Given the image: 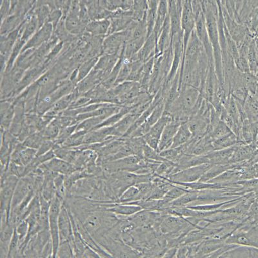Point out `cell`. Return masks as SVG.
Returning <instances> with one entry per match:
<instances>
[{
  "instance_id": "1",
  "label": "cell",
  "mask_w": 258,
  "mask_h": 258,
  "mask_svg": "<svg viewBox=\"0 0 258 258\" xmlns=\"http://www.w3.org/2000/svg\"><path fill=\"white\" fill-rule=\"evenodd\" d=\"M204 11L207 32L213 49L214 69L221 86L224 89V78L223 73L222 55L218 29V6L216 7L211 0H204Z\"/></svg>"
},
{
  "instance_id": "2",
  "label": "cell",
  "mask_w": 258,
  "mask_h": 258,
  "mask_svg": "<svg viewBox=\"0 0 258 258\" xmlns=\"http://www.w3.org/2000/svg\"><path fill=\"white\" fill-rule=\"evenodd\" d=\"M63 202L57 196L50 203L49 209V228L53 245V257H56L60 245L59 233V216Z\"/></svg>"
},
{
  "instance_id": "3",
  "label": "cell",
  "mask_w": 258,
  "mask_h": 258,
  "mask_svg": "<svg viewBox=\"0 0 258 258\" xmlns=\"http://www.w3.org/2000/svg\"><path fill=\"white\" fill-rule=\"evenodd\" d=\"M211 163L194 166L178 172H176L168 177L167 180L171 183H192L199 181L204 174L210 169Z\"/></svg>"
},
{
  "instance_id": "4",
  "label": "cell",
  "mask_w": 258,
  "mask_h": 258,
  "mask_svg": "<svg viewBox=\"0 0 258 258\" xmlns=\"http://www.w3.org/2000/svg\"><path fill=\"white\" fill-rule=\"evenodd\" d=\"M19 179L12 175L1 178V214L6 213L9 218L14 192Z\"/></svg>"
},
{
  "instance_id": "5",
  "label": "cell",
  "mask_w": 258,
  "mask_h": 258,
  "mask_svg": "<svg viewBox=\"0 0 258 258\" xmlns=\"http://www.w3.org/2000/svg\"><path fill=\"white\" fill-rule=\"evenodd\" d=\"M181 24L183 34L184 48L187 46L191 34L195 30L196 15L194 11L192 0L184 1L182 9Z\"/></svg>"
},
{
  "instance_id": "6",
  "label": "cell",
  "mask_w": 258,
  "mask_h": 258,
  "mask_svg": "<svg viewBox=\"0 0 258 258\" xmlns=\"http://www.w3.org/2000/svg\"><path fill=\"white\" fill-rule=\"evenodd\" d=\"M172 120V117L164 112L162 117L150 129L149 133L143 137L145 143L152 148L158 151L159 143L163 131L167 124Z\"/></svg>"
},
{
  "instance_id": "7",
  "label": "cell",
  "mask_w": 258,
  "mask_h": 258,
  "mask_svg": "<svg viewBox=\"0 0 258 258\" xmlns=\"http://www.w3.org/2000/svg\"><path fill=\"white\" fill-rule=\"evenodd\" d=\"M195 31L204 48L210 63H214L213 49L207 32L204 11L196 17Z\"/></svg>"
},
{
  "instance_id": "8",
  "label": "cell",
  "mask_w": 258,
  "mask_h": 258,
  "mask_svg": "<svg viewBox=\"0 0 258 258\" xmlns=\"http://www.w3.org/2000/svg\"><path fill=\"white\" fill-rule=\"evenodd\" d=\"M59 233L60 243L70 241L74 247V234L72 222L69 215L68 207L64 203L62 205L60 214L59 216ZM74 249V248H73Z\"/></svg>"
},
{
  "instance_id": "9",
  "label": "cell",
  "mask_w": 258,
  "mask_h": 258,
  "mask_svg": "<svg viewBox=\"0 0 258 258\" xmlns=\"http://www.w3.org/2000/svg\"><path fill=\"white\" fill-rule=\"evenodd\" d=\"M37 150L18 143L11 156V162L20 166H27L36 157Z\"/></svg>"
},
{
  "instance_id": "10",
  "label": "cell",
  "mask_w": 258,
  "mask_h": 258,
  "mask_svg": "<svg viewBox=\"0 0 258 258\" xmlns=\"http://www.w3.org/2000/svg\"><path fill=\"white\" fill-rule=\"evenodd\" d=\"M1 237H0V257L8 258L9 246L15 228L9 222V219L6 214H2Z\"/></svg>"
},
{
  "instance_id": "11",
  "label": "cell",
  "mask_w": 258,
  "mask_h": 258,
  "mask_svg": "<svg viewBox=\"0 0 258 258\" xmlns=\"http://www.w3.org/2000/svg\"><path fill=\"white\" fill-rule=\"evenodd\" d=\"M157 40V36L153 32L151 35L147 36L141 49L138 51L137 54L131 57V61H141L145 63L152 57L155 56Z\"/></svg>"
},
{
  "instance_id": "12",
  "label": "cell",
  "mask_w": 258,
  "mask_h": 258,
  "mask_svg": "<svg viewBox=\"0 0 258 258\" xmlns=\"http://www.w3.org/2000/svg\"><path fill=\"white\" fill-rule=\"evenodd\" d=\"M171 27H170L169 15H168L158 36L157 47H156L155 56L162 55L163 53L167 51L171 47Z\"/></svg>"
},
{
  "instance_id": "13",
  "label": "cell",
  "mask_w": 258,
  "mask_h": 258,
  "mask_svg": "<svg viewBox=\"0 0 258 258\" xmlns=\"http://www.w3.org/2000/svg\"><path fill=\"white\" fill-rule=\"evenodd\" d=\"M181 125V122L174 120V119L167 124L161 135L158 145V152L164 151L172 147L175 135Z\"/></svg>"
},
{
  "instance_id": "14",
  "label": "cell",
  "mask_w": 258,
  "mask_h": 258,
  "mask_svg": "<svg viewBox=\"0 0 258 258\" xmlns=\"http://www.w3.org/2000/svg\"><path fill=\"white\" fill-rule=\"evenodd\" d=\"M236 145L229 148L216 150L206 154L212 165L229 164L236 148Z\"/></svg>"
},
{
  "instance_id": "15",
  "label": "cell",
  "mask_w": 258,
  "mask_h": 258,
  "mask_svg": "<svg viewBox=\"0 0 258 258\" xmlns=\"http://www.w3.org/2000/svg\"><path fill=\"white\" fill-rule=\"evenodd\" d=\"M43 165L48 170L56 172V173L66 175V176H68V175L77 170L74 167L72 163H69L68 161L57 157L53 158L51 160L48 161L47 162L43 163Z\"/></svg>"
},
{
  "instance_id": "16",
  "label": "cell",
  "mask_w": 258,
  "mask_h": 258,
  "mask_svg": "<svg viewBox=\"0 0 258 258\" xmlns=\"http://www.w3.org/2000/svg\"><path fill=\"white\" fill-rule=\"evenodd\" d=\"M240 163H229V164H220V165H212L210 169L204 174L200 179L199 181L206 182L208 183L212 179L220 176L223 172L226 170L233 169V168L238 167Z\"/></svg>"
},
{
  "instance_id": "17",
  "label": "cell",
  "mask_w": 258,
  "mask_h": 258,
  "mask_svg": "<svg viewBox=\"0 0 258 258\" xmlns=\"http://www.w3.org/2000/svg\"><path fill=\"white\" fill-rule=\"evenodd\" d=\"M213 140L208 133L202 137L196 144L192 150V154L195 156L206 155L214 151Z\"/></svg>"
},
{
  "instance_id": "18",
  "label": "cell",
  "mask_w": 258,
  "mask_h": 258,
  "mask_svg": "<svg viewBox=\"0 0 258 258\" xmlns=\"http://www.w3.org/2000/svg\"><path fill=\"white\" fill-rule=\"evenodd\" d=\"M192 137L193 135L188 126L187 122L181 123L174 138L172 148H177V147L186 144L192 139Z\"/></svg>"
},
{
  "instance_id": "19",
  "label": "cell",
  "mask_w": 258,
  "mask_h": 258,
  "mask_svg": "<svg viewBox=\"0 0 258 258\" xmlns=\"http://www.w3.org/2000/svg\"><path fill=\"white\" fill-rule=\"evenodd\" d=\"M169 15V4L168 0H160L159 2L157 11H156V19L155 26L154 28V32L158 36L160 33L161 27L164 23L166 18Z\"/></svg>"
},
{
  "instance_id": "20",
  "label": "cell",
  "mask_w": 258,
  "mask_h": 258,
  "mask_svg": "<svg viewBox=\"0 0 258 258\" xmlns=\"http://www.w3.org/2000/svg\"><path fill=\"white\" fill-rule=\"evenodd\" d=\"M52 149L56 157L68 161V162L72 163V164L76 159H77L78 154L80 153V151H78V150L68 148V147L56 144H55Z\"/></svg>"
},
{
  "instance_id": "21",
  "label": "cell",
  "mask_w": 258,
  "mask_h": 258,
  "mask_svg": "<svg viewBox=\"0 0 258 258\" xmlns=\"http://www.w3.org/2000/svg\"><path fill=\"white\" fill-rule=\"evenodd\" d=\"M138 116L129 112L128 114L124 116L120 121L117 122L114 126L115 131H116V136L118 138L123 137L125 134L127 132L129 128L131 127L138 118Z\"/></svg>"
},
{
  "instance_id": "22",
  "label": "cell",
  "mask_w": 258,
  "mask_h": 258,
  "mask_svg": "<svg viewBox=\"0 0 258 258\" xmlns=\"http://www.w3.org/2000/svg\"><path fill=\"white\" fill-rule=\"evenodd\" d=\"M242 142L234 133L229 134L218 139L214 140L213 145L214 151L229 148Z\"/></svg>"
},
{
  "instance_id": "23",
  "label": "cell",
  "mask_w": 258,
  "mask_h": 258,
  "mask_svg": "<svg viewBox=\"0 0 258 258\" xmlns=\"http://www.w3.org/2000/svg\"><path fill=\"white\" fill-rule=\"evenodd\" d=\"M141 200H143V197L139 189L137 186L132 185L129 186L115 203L128 204V203L137 202Z\"/></svg>"
},
{
  "instance_id": "24",
  "label": "cell",
  "mask_w": 258,
  "mask_h": 258,
  "mask_svg": "<svg viewBox=\"0 0 258 258\" xmlns=\"http://www.w3.org/2000/svg\"><path fill=\"white\" fill-rule=\"evenodd\" d=\"M198 195V191H188L185 195L170 202V207H183L189 206L197 200Z\"/></svg>"
},
{
  "instance_id": "25",
  "label": "cell",
  "mask_w": 258,
  "mask_h": 258,
  "mask_svg": "<svg viewBox=\"0 0 258 258\" xmlns=\"http://www.w3.org/2000/svg\"><path fill=\"white\" fill-rule=\"evenodd\" d=\"M110 22L108 20L89 23L87 26V31L93 35H103L109 32Z\"/></svg>"
},
{
  "instance_id": "26",
  "label": "cell",
  "mask_w": 258,
  "mask_h": 258,
  "mask_svg": "<svg viewBox=\"0 0 258 258\" xmlns=\"http://www.w3.org/2000/svg\"><path fill=\"white\" fill-rule=\"evenodd\" d=\"M244 110L248 119L258 115V100L255 95L248 94L244 104Z\"/></svg>"
},
{
  "instance_id": "27",
  "label": "cell",
  "mask_w": 258,
  "mask_h": 258,
  "mask_svg": "<svg viewBox=\"0 0 258 258\" xmlns=\"http://www.w3.org/2000/svg\"><path fill=\"white\" fill-rule=\"evenodd\" d=\"M61 130V127L60 125H59L58 120H57V117H55V118L46 126L44 130L41 131V133H42L43 137H44L46 139L51 140L54 141L57 137H58Z\"/></svg>"
},
{
  "instance_id": "28",
  "label": "cell",
  "mask_w": 258,
  "mask_h": 258,
  "mask_svg": "<svg viewBox=\"0 0 258 258\" xmlns=\"http://www.w3.org/2000/svg\"><path fill=\"white\" fill-rule=\"evenodd\" d=\"M160 155L166 160L171 161L174 163H176L185 154L182 146L177 147V148L170 147L169 149L160 152Z\"/></svg>"
},
{
  "instance_id": "29",
  "label": "cell",
  "mask_w": 258,
  "mask_h": 258,
  "mask_svg": "<svg viewBox=\"0 0 258 258\" xmlns=\"http://www.w3.org/2000/svg\"><path fill=\"white\" fill-rule=\"evenodd\" d=\"M86 131L83 130H76L73 135L66 140L62 146L68 148H75L84 144V140Z\"/></svg>"
},
{
  "instance_id": "30",
  "label": "cell",
  "mask_w": 258,
  "mask_h": 258,
  "mask_svg": "<svg viewBox=\"0 0 258 258\" xmlns=\"http://www.w3.org/2000/svg\"><path fill=\"white\" fill-rule=\"evenodd\" d=\"M52 31V25H50V24L45 25V26L43 27L42 29L33 37L32 40L30 41L29 42L27 43V48L35 47V46L40 44V43H42L43 41L46 40L45 39L50 36V34L51 33Z\"/></svg>"
},
{
  "instance_id": "31",
  "label": "cell",
  "mask_w": 258,
  "mask_h": 258,
  "mask_svg": "<svg viewBox=\"0 0 258 258\" xmlns=\"http://www.w3.org/2000/svg\"><path fill=\"white\" fill-rule=\"evenodd\" d=\"M66 27L67 30L71 33L79 34L82 31V25L84 23L81 22L80 19H78V16L75 14H70L67 17Z\"/></svg>"
},
{
  "instance_id": "32",
  "label": "cell",
  "mask_w": 258,
  "mask_h": 258,
  "mask_svg": "<svg viewBox=\"0 0 258 258\" xmlns=\"http://www.w3.org/2000/svg\"><path fill=\"white\" fill-rule=\"evenodd\" d=\"M45 140L46 138L43 137L42 133L36 132L29 135L22 143L25 146L38 150Z\"/></svg>"
},
{
  "instance_id": "33",
  "label": "cell",
  "mask_w": 258,
  "mask_h": 258,
  "mask_svg": "<svg viewBox=\"0 0 258 258\" xmlns=\"http://www.w3.org/2000/svg\"><path fill=\"white\" fill-rule=\"evenodd\" d=\"M233 133L231 129L224 122L221 120L208 133L213 141L214 140L224 137L229 134Z\"/></svg>"
},
{
  "instance_id": "34",
  "label": "cell",
  "mask_w": 258,
  "mask_h": 258,
  "mask_svg": "<svg viewBox=\"0 0 258 258\" xmlns=\"http://www.w3.org/2000/svg\"><path fill=\"white\" fill-rule=\"evenodd\" d=\"M20 239L15 228L14 230L12 238L9 244L8 258L21 257L20 254Z\"/></svg>"
},
{
  "instance_id": "35",
  "label": "cell",
  "mask_w": 258,
  "mask_h": 258,
  "mask_svg": "<svg viewBox=\"0 0 258 258\" xmlns=\"http://www.w3.org/2000/svg\"><path fill=\"white\" fill-rule=\"evenodd\" d=\"M173 185V186L168 191V192L166 194L164 198H163L169 202L174 201V200L177 199V198L181 197L182 195H185V193L190 191V190L186 189V188L183 187V186L174 185V184Z\"/></svg>"
},
{
  "instance_id": "36",
  "label": "cell",
  "mask_w": 258,
  "mask_h": 258,
  "mask_svg": "<svg viewBox=\"0 0 258 258\" xmlns=\"http://www.w3.org/2000/svg\"><path fill=\"white\" fill-rule=\"evenodd\" d=\"M143 154H144V158L147 160L159 161V162L167 161L160 155V152L152 148L147 144H145L144 149H143Z\"/></svg>"
},
{
  "instance_id": "37",
  "label": "cell",
  "mask_w": 258,
  "mask_h": 258,
  "mask_svg": "<svg viewBox=\"0 0 258 258\" xmlns=\"http://www.w3.org/2000/svg\"><path fill=\"white\" fill-rule=\"evenodd\" d=\"M75 257L73 244L68 241L61 242L59 246L56 257Z\"/></svg>"
},
{
  "instance_id": "38",
  "label": "cell",
  "mask_w": 258,
  "mask_h": 258,
  "mask_svg": "<svg viewBox=\"0 0 258 258\" xmlns=\"http://www.w3.org/2000/svg\"><path fill=\"white\" fill-rule=\"evenodd\" d=\"M236 183L243 187L247 193H258V177L244 179V180L237 181Z\"/></svg>"
},
{
  "instance_id": "39",
  "label": "cell",
  "mask_w": 258,
  "mask_h": 258,
  "mask_svg": "<svg viewBox=\"0 0 258 258\" xmlns=\"http://www.w3.org/2000/svg\"><path fill=\"white\" fill-rule=\"evenodd\" d=\"M78 125L68 126V127L62 128L59 133L58 137L54 140L55 144L63 145L66 140L68 139L73 133L77 130Z\"/></svg>"
},
{
  "instance_id": "40",
  "label": "cell",
  "mask_w": 258,
  "mask_h": 258,
  "mask_svg": "<svg viewBox=\"0 0 258 258\" xmlns=\"http://www.w3.org/2000/svg\"><path fill=\"white\" fill-rule=\"evenodd\" d=\"M16 231L17 232L20 239V245L24 241L29 232V224L27 221L24 220L22 221L19 224L16 226L15 228Z\"/></svg>"
},
{
  "instance_id": "41",
  "label": "cell",
  "mask_w": 258,
  "mask_h": 258,
  "mask_svg": "<svg viewBox=\"0 0 258 258\" xmlns=\"http://www.w3.org/2000/svg\"><path fill=\"white\" fill-rule=\"evenodd\" d=\"M97 59H98V58L93 57V58L90 59L89 61H87L86 63L83 64L82 68H81L79 70L78 75H77V81L82 79V78H84L85 76L87 75L89 70H91L94 66V64H96Z\"/></svg>"
},
{
  "instance_id": "42",
  "label": "cell",
  "mask_w": 258,
  "mask_h": 258,
  "mask_svg": "<svg viewBox=\"0 0 258 258\" xmlns=\"http://www.w3.org/2000/svg\"><path fill=\"white\" fill-rule=\"evenodd\" d=\"M237 245H234V244H227L225 243L222 247L218 248V250L214 251V252L211 253V254L208 255L207 257H221L223 254H224L225 252H228L232 248L236 247Z\"/></svg>"
},
{
  "instance_id": "43",
  "label": "cell",
  "mask_w": 258,
  "mask_h": 258,
  "mask_svg": "<svg viewBox=\"0 0 258 258\" xmlns=\"http://www.w3.org/2000/svg\"><path fill=\"white\" fill-rule=\"evenodd\" d=\"M54 145L55 142L53 141V140L46 139L45 141L43 142V144H41L40 148L37 150L36 156H41L47 153V152L50 151V150L53 149Z\"/></svg>"
},
{
  "instance_id": "44",
  "label": "cell",
  "mask_w": 258,
  "mask_h": 258,
  "mask_svg": "<svg viewBox=\"0 0 258 258\" xmlns=\"http://www.w3.org/2000/svg\"><path fill=\"white\" fill-rule=\"evenodd\" d=\"M37 24H38L37 21L36 20L32 19V21H31V22L27 24L24 34H23L22 38H20L21 40L24 41H26L27 39L29 37L31 36V34L33 33V32L35 31Z\"/></svg>"
},
{
  "instance_id": "45",
  "label": "cell",
  "mask_w": 258,
  "mask_h": 258,
  "mask_svg": "<svg viewBox=\"0 0 258 258\" xmlns=\"http://www.w3.org/2000/svg\"><path fill=\"white\" fill-rule=\"evenodd\" d=\"M53 255V245L52 240L48 242L41 253V257H52Z\"/></svg>"
},
{
  "instance_id": "46",
  "label": "cell",
  "mask_w": 258,
  "mask_h": 258,
  "mask_svg": "<svg viewBox=\"0 0 258 258\" xmlns=\"http://www.w3.org/2000/svg\"><path fill=\"white\" fill-rule=\"evenodd\" d=\"M100 257V255L98 254L93 249H92L90 246L87 245L86 248L84 250L83 257Z\"/></svg>"
},
{
  "instance_id": "47",
  "label": "cell",
  "mask_w": 258,
  "mask_h": 258,
  "mask_svg": "<svg viewBox=\"0 0 258 258\" xmlns=\"http://www.w3.org/2000/svg\"><path fill=\"white\" fill-rule=\"evenodd\" d=\"M177 249H178V246H173V247L167 248L163 257H176Z\"/></svg>"
},
{
  "instance_id": "48",
  "label": "cell",
  "mask_w": 258,
  "mask_h": 258,
  "mask_svg": "<svg viewBox=\"0 0 258 258\" xmlns=\"http://www.w3.org/2000/svg\"><path fill=\"white\" fill-rule=\"evenodd\" d=\"M255 201L258 202V193H256V197H255Z\"/></svg>"
}]
</instances>
